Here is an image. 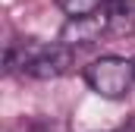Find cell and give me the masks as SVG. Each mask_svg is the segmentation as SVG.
<instances>
[{
    "instance_id": "5",
    "label": "cell",
    "mask_w": 135,
    "mask_h": 132,
    "mask_svg": "<svg viewBox=\"0 0 135 132\" xmlns=\"http://www.w3.org/2000/svg\"><path fill=\"white\" fill-rule=\"evenodd\" d=\"M107 0H57V6L66 13L69 19H85V16H98Z\"/></svg>"
},
{
    "instance_id": "3",
    "label": "cell",
    "mask_w": 135,
    "mask_h": 132,
    "mask_svg": "<svg viewBox=\"0 0 135 132\" xmlns=\"http://www.w3.org/2000/svg\"><path fill=\"white\" fill-rule=\"evenodd\" d=\"M104 32H107L104 13L85 16V19H69L63 25V32H60V44H66V47H91Z\"/></svg>"
},
{
    "instance_id": "1",
    "label": "cell",
    "mask_w": 135,
    "mask_h": 132,
    "mask_svg": "<svg viewBox=\"0 0 135 132\" xmlns=\"http://www.w3.org/2000/svg\"><path fill=\"white\" fill-rule=\"evenodd\" d=\"M72 66V47L66 44H38V41H13L6 47V69H19L32 79H60Z\"/></svg>"
},
{
    "instance_id": "2",
    "label": "cell",
    "mask_w": 135,
    "mask_h": 132,
    "mask_svg": "<svg viewBox=\"0 0 135 132\" xmlns=\"http://www.w3.org/2000/svg\"><path fill=\"white\" fill-rule=\"evenodd\" d=\"M85 82L94 95H101L107 101H119L132 91L135 69L123 57H98L94 63L85 66Z\"/></svg>"
},
{
    "instance_id": "7",
    "label": "cell",
    "mask_w": 135,
    "mask_h": 132,
    "mask_svg": "<svg viewBox=\"0 0 135 132\" xmlns=\"http://www.w3.org/2000/svg\"><path fill=\"white\" fill-rule=\"evenodd\" d=\"M132 69H135V60H132Z\"/></svg>"
},
{
    "instance_id": "6",
    "label": "cell",
    "mask_w": 135,
    "mask_h": 132,
    "mask_svg": "<svg viewBox=\"0 0 135 132\" xmlns=\"http://www.w3.org/2000/svg\"><path fill=\"white\" fill-rule=\"evenodd\" d=\"M119 132H135V116H132V120H129V123H126V126H123Z\"/></svg>"
},
{
    "instance_id": "4",
    "label": "cell",
    "mask_w": 135,
    "mask_h": 132,
    "mask_svg": "<svg viewBox=\"0 0 135 132\" xmlns=\"http://www.w3.org/2000/svg\"><path fill=\"white\" fill-rule=\"evenodd\" d=\"M104 19H107V35H116V38L132 35L135 32V0H107Z\"/></svg>"
}]
</instances>
